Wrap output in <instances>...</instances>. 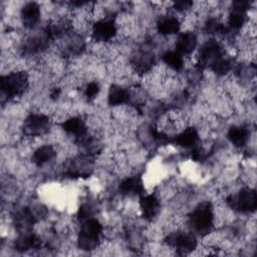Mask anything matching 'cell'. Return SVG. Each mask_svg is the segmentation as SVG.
<instances>
[{
  "instance_id": "obj_16",
  "label": "cell",
  "mask_w": 257,
  "mask_h": 257,
  "mask_svg": "<svg viewBox=\"0 0 257 257\" xmlns=\"http://www.w3.org/2000/svg\"><path fill=\"white\" fill-rule=\"evenodd\" d=\"M132 98V91L120 83H111L107 90L106 100L107 104L112 107H118L126 104Z\"/></svg>"
},
{
  "instance_id": "obj_17",
  "label": "cell",
  "mask_w": 257,
  "mask_h": 257,
  "mask_svg": "<svg viewBox=\"0 0 257 257\" xmlns=\"http://www.w3.org/2000/svg\"><path fill=\"white\" fill-rule=\"evenodd\" d=\"M41 245L42 242L40 237L32 231L19 233V236L15 239L13 243L14 249L21 253L31 250H38L41 248Z\"/></svg>"
},
{
  "instance_id": "obj_2",
  "label": "cell",
  "mask_w": 257,
  "mask_h": 257,
  "mask_svg": "<svg viewBox=\"0 0 257 257\" xmlns=\"http://www.w3.org/2000/svg\"><path fill=\"white\" fill-rule=\"evenodd\" d=\"M30 85L29 73L24 69H14L1 75V94L7 100H12L26 93Z\"/></svg>"
},
{
  "instance_id": "obj_1",
  "label": "cell",
  "mask_w": 257,
  "mask_h": 257,
  "mask_svg": "<svg viewBox=\"0 0 257 257\" xmlns=\"http://www.w3.org/2000/svg\"><path fill=\"white\" fill-rule=\"evenodd\" d=\"M215 208L211 201L198 203L187 215V227L196 236L205 237L215 229Z\"/></svg>"
},
{
  "instance_id": "obj_4",
  "label": "cell",
  "mask_w": 257,
  "mask_h": 257,
  "mask_svg": "<svg viewBox=\"0 0 257 257\" xmlns=\"http://www.w3.org/2000/svg\"><path fill=\"white\" fill-rule=\"evenodd\" d=\"M165 244L175 250L178 255H189L198 248L197 236L189 229H175L170 231L164 238Z\"/></svg>"
},
{
  "instance_id": "obj_7",
  "label": "cell",
  "mask_w": 257,
  "mask_h": 257,
  "mask_svg": "<svg viewBox=\"0 0 257 257\" xmlns=\"http://www.w3.org/2000/svg\"><path fill=\"white\" fill-rule=\"evenodd\" d=\"M51 128V118L44 112H30L22 122V133L30 138L46 136L50 133Z\"/></svg>"
},
{
  "instance_id": "obj_11",
  "label": "cell",
  "mask_w": 257,
  "mask_h": 257,
  "mask_svg": "<svg viewBox=\"0 0 257 257\" xmlns=\"http://www.w3.org/2000/svg\"><path fill=\"white\" fill-rule=\"evenodd\" d=\"M117 189L119 194L125 197H140L146 194L145 181L143 177L139 174L131 175L123 178L119 182Z\"/></svg>"
},
{
  "instance_id": "obj_15",
  "label": "cell",
  "mask_w": 257,
  "mask_h": 257,
  "mask_svg": "<svg viewBox=\"0 0 257 257\" xmlns=\"http://www.w3.org/2000/svg\"><path fill=\"white\" fill-rule=\"evenodd\" d=\"M171 142L179 148L191 150L200 143V134L196 126L189 124L181 132L176 134L171 139Z\"/></svg>"
},
{
  "instance_id": "obj_3",
  "label": "cell",
  "mask_w": 257,
  "mask_h": 257,
  "mask_svg": "<svg viewBox=\"0 0 257 257\" xmlns=\"http://www.w3.org/2000/svg\"><path fill=\"white\" fill-rule=\"evenodd\" d=\"M103 231L102 223L95 217L81 221L76 237L77 247L83 251H91L98 248L104 234Z\"/></svg>"
},
{
  "instance_id": "obj_19",
  "label": "cell",
  "mask_w": 257,
  "mask_h": 257,
  "mask_svg": "<svg viewBox=\"0 0 257 257\" xmlns=\"http://www.w3.org/2000/svg\"><path fill=\"white\" fill-rule=\"evenodd\" d=\"M250 130L247 125L234 124L231 125L227 131V140L238 149L244 148L250 139Z\"/></svg>"
},
{
  "instance_id": "obj_12",
  "label": "cell",
  "mask_w": 257,
  "mask_h": 257,
  "mask_svg": "<svg viewBox=\"0 0 257 257\" xmlns=\"http://www.w3.org/2000/svg\"><path fill=\"white\" fill-rule=\"evenodd\" d=\"M139 198V206L142 217L149 222L154 221L161 212V200L156 194L153 193H146Z\"/></svg>"
},
{
  "instance_id": "obj_5",
  "label": "cell",
  "mask_w": 257,
  "mask_h": 257,
  "mask_svg": "<svg viewBox=\"0 0 257 257\" xmlns=\"http://www.w3.org/2000/svg\"><path fill=\"white\" fill-rule=\"evenodd\" d=\"M226 205L239 214H251L257 208V196L255 189L242 187L237 192L230 194L225 199Z\"/></svg>"
},
{
  "instance_id": "obj_10",
  "label": "cell",
  "mask_w": 257,
  "mask_h": 257,
  "mask_svg": "<svg viewBox=\"0 0 257 257\" xmlns=\"http://www.w3.org/2000/svg\"><path fill=\"white\" fill-rule=\"evenodd\" d=\"M20 21L25 29H35L41 20V7L37 2L24 3L19 11Z\"/></svg>"
},
{
  "instance_id": "obj_8",
  "label": "cell",
  "mask_w": 257,
  "mask_h": 257,
  "mask_svg": "<svg viewBox=\"0 0 257 257\" xmlns=\"http://www.w3.org/2000/svg\"><path fill=\"white\" fill-rule=\"evenodd\" d=\"M226 54L225 47L216 38L206 40L198 49L196 66L199 68L209 67L215 60Z\"/></svg>"
},
{
  "instance_id": "obj_25",
  "label": "cell",
  "mask_w": 257,
  "mask_h": 257,
  "mask_svg": "<svg viewBox=\"0 0 257 257\" xmlns=\"http://www.w3.org/2000/svg\"><path fill=\"white\" fill-rule=\"evenodd\" d=\"M195 3L193 1L190 0H181V1H175L172 3V8L177 11L178 13H182V14H187L189 13L193 7H194Z\"/></svg>"
},
{
  "instance_id": "obj_21",
  "label": "cell",
  "mask_w": 257,
  "mask_h": 257,
  "mask_svg": "<svg viewBox=\"0 0 257 257\" xmlns=\"http://www.w3.org/2000/svg\"><path fill=\"white\" fill-rule=\"evenodd\" d=\"M249 23L248 11L230 8L227 16V27L230 32H238L241 29H244Z\"/></svg>"
},
{
  "instance_id": "obj_13",
  "label": "cell",
  "mask_w": 257,
  "mask_h": 257,
  "mask_svg": "<svg viewBox=\"0 0 257 257\" xmlns=\"http://www.w3.org/2000/svg\"><path fill=\"white\" fill-rule=\"evenodd\" d=\"M157 32L164 37L178 34L182 28V20L174 14H162L156 21Z\"/></svg>"
},
{
  "instance_id": "obj_22",
  "label": "cell",
  "mask_w": 257,
  "mask_h": 257,
  "mask_svg": "<svg viewBox=\"0 0 257 257\" xmlns=\"http://www.w3.org/2000/svg\"><path fill=\"white\" fill-rule=\"evenodd\" d=\"M164 65L173 72H179L185 67V58L175 49H168L161 56Z\"/></svg>"
},
{
  "instance_id": "obj_23",
  "label": "cell",
  "mask_w": 257,
  "mask_h": 257,
  "mask_svg": "<svg viewBox=\"0 0 257 257\" xmlns=\"http://www.w3.org/2000/svg\"><path fill=\"white\" fill-rule=\"evenodd\" d=\"M234 67V63H233V59L231 57H228L225 55H223L222 57L218 58L217 60H215L210 66L209 68L217 75V76H225L227 75L230 71L233 70Z\"/></svg>"
},
{
  "instance_id": "obj_9",
  "label": "cell",
  "mask_w": 257,
  "mask_h": 257,
  "mask_svg": "<svg viewBox=\"0 0 257 257\" xmlns=\"http://www.w3.org/2000/svg\"><path fill=\"white\" fill-rule=\"evenodd\" d=\"M59 125L66 135L73 137L76 142H80L89 135L86 120L79 115L67 116L61 120Z\"/></svg>"
},
{
  "instance_id": "obj_26",
  "label": "cell",
  "mask_w": 257,
  "mask_h": 257,
  "mask_svg": "<svg viewBox=\"0 0 257 257\" xmlns=\"http://www.w3.org/2000/svg\"><path fill=\"white\" fill-rule=\"evenodd\" d=\"M251 2L248 0H236L231 3L230 8H236L244 11H248L251 8Z\"/></svg>"
},
{
  "instance_id": "obj_14",
  "label": "cell",
  "mask_w": 257,
  "mask_h": 257,
  "mask_svg": "<svg viewBox=\"0 0 257 257\" xmlns=\"http://www.w3.org/2000/svg\"><path fill=\"white\" fill-rule=\"evenodd\" d=\"M198 46V36L195 31L188 29L179 32L175 40V50L183 56L191 55Z\"/></svg>"
},
{
  "instance_id": "obj_24",
  "label": "cell",
  "mask_w": 257,
  "mask_h": 257,
  "mask_svg": "<svg viewBox=\"0 0 257 257\" xmlns=\"http://www.w3.org/2000/svg\"><path fill=\"white\" fill-rule=\"evenodd\" d=\"M101 90V86L100 83L97 80H90L88 82L85 83V85L83 86V90H82V94L84 99L89 102V101H93L94 99H96V97L99 95Z\"/></svg>"
},
{
  "instance_id": "obj_6",
  "label": "cell",
  "mask_w": 257,
  "mask_h": 257,
  "mask_svg": "<svg viewBox=\"0 0 257 257\" xmlns=\"http://www.w3.org/2000/svg\"><path fill=\"white\" fill-rule=\"evenodd\" d=\"M118 25L112 16H103L91 23L90 37L98 44H107L117 37Z\"/></svg>"
},
{
  "instance_id": "obj_20",
  "label": "cell",
  "mask_w": 257,
  "mask_h": 257,
  "mask_svg": "<svg viewBox=\"0 0 257 257\" xmlns=\"http://www.w3.org/2000/svg\"><path fill=\"white\" fill-rule=\"evenodd\" d=\"M13 223L20 233L32 231V227L36 223V216L32 209L24 207L16 211L13 217Z\"/></svg>"
},
{
  "instance_id": "obj_18",
  "label": "cell",
  "mask_w": 257,
  "mask_h": 257,
  "mask_svg": "<svg viewBox=\"0 0 257 257\" xmlns=\"http://www.w3.org/2000/svg\"><path fill=\"white\" fill-rule=\"evenodd\" d=\"M56 154L57 152L53 145H41L32 151L30 161L35 167L42 168L51 163L56 158Z\"/></svg>"
}]
</instances>
